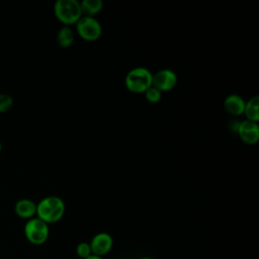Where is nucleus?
Returning <instances> with one entry per match:
<instances>
[{
    "label": "nucleus",
    "mask_w": 259,
    "mask_h": 259,
    "mask_svg": "<svg viewBox=\"0 0 259 259\" xmlns=\"http://www.w3.org/2000/svg\"><path fill=\"white\" fill-rule=\"evenodd\" d=\"M240 122H241V121H239L238 119H232V120H230V122H229V124H228L229 130H230L231 132L237 134V133H238V130H239Z\"/></svg>",
    "instance_id": "17"
},
{
    "label": "nucleus",
    "mask_w": 259,
    "mask_h": 259,
    "mask_svg": "<svg viewBox=\"0 0 259 259\" xmlns=\"http://www.w3.org/2000/svg\"><path fill=\"white\" fill-rule=\"evenodd\" d=\"M178 78L174 71L170 69H162L153 75L152 86L161 92L172 90L177 84Z\"/></svg>",
    "instance_id": "6"
},
{
    "label": "nucleus",
    "mask_w": 259,
    "mask_h": 259,
    "mask_svg": "<svg viewBox=\"0 0 259 259\" xmlns=\"http://www.w3.org/2000/svg\"><path fill=\"white\" fill-rule=\"evenodd\" d=\"M92 255L103 257L106 255L113 246V239L112 237L105 232H101L96 234L89 243Z\"/></svg>",
    "instance_id": "7"
},
{
    "label": "nucleus",
    "mask_w": 259,
    "mask_h": 259,
    "mask_svg": "<svg viewBox=\"0 0 259 259\" xmlns=\"http://www.w3.org/2000/svg\"><path fill=\"white\" fill-rule=\"evenodd\" d=\"M76 31L83 39L94 41L100 37L102 27L95 17L84 15L76 22Z\"/></svg>",
    "instance_id": "5"
},
{
    "label": "nucleus",
    "mask_w": 259,
    "mask_h": 259,
    "mask_svg": "<svg viewBox=\"0 0 259 259\" xmlns=\"http://www.w3.org/2000/svg\"><path fill=\"white\" fill-rule=\"evenodd\" d=\"M24 234L31 244L41 245L49 238V226L38 218H31L24 226Z\"/></svg>",
    "instance_id": "4"
},
{
    "label": "nucleus",
    "mask_w": 259,
    "mask_h": 259,
    "mask_svg": "<svg viewBox=\"0 0 259 259\" xmlns=\"http://www.w3.org/2000/svg\"><path fill=\"white\" fill-rule=\"evenodd\" d=\"M145 97L146 99L151 102V103H157L160 101L161 97H162V92L159 91L157 88H155L154 86H151L149 89H147L145 91Z\"/></svg>",
    "instance_id": "14"
},
{
    "label": "nucleus",
    "mask_w": 259,
    "mask_h": 259,
    "mask_svg": "<svg viewBox=\"0 0 259 259\" xmlns=\"http://www.w3.org/2000/svg\"><path fill=\"white\" fill-rule=\"evenodd\" d=\"M76 254L79 258L81 259H86L88 258L90 255H92V252H91V248H90V245L89 243L87 242H81L77 245L76 247Z\"/></svg>",
    "instance_id": "15"
},
{
    "label": "nucleus",
    "mask_w": 259,
    "mask_h": 259,
    "mask_svg": "<svg viewBox=\"0 0 259 259\" xmlns=\"http://www.w3.org/2000/svg\"><path fill=\"white\" fill-rule=\"evenodd\" d=\"M14 209L18 217L23 219H31L36 213V204L31 199L22 198L15 203Z\"/></svg>",
    "instance_id": "10"
},
{
    "label": "nucleus",
    "mask_w": 259,
    "mask_h": 259,
    "mask_svg": "<svg viewBox=\"0 0 259 259\" xmlns=\"http://www.w3.org/2000/svg\"><path fill=\"white\" fill-rule=\"evenodd\" d=\"M246 101L238 94H230L224 100V108L232 115H240L244 112Z\"/></svg>",
    "instance_id": "9"
},
{
    "label": "nucleus",
    "mask_w": 259,
    "mask_h": 259,
    "mask_svg": "<svg viewBox=\"0 0 259 259\" xmlns=\"http://www.w3.org/2000/svg\"><path fill=\"white\" fill-rule=\"evenodd\" d=\"M237 134L246 144H256L259 140V125L257 122L245 119L240 122Z\"/></svg>",
    "instance_id": "8"
},
{
    "label": "nucleus",
    "mask_w": 259,
    "mask_h": 259,
    "mask_svg": "<svg viewBox=\"0 0 259 259\" xmlns=\"http://www.w3.org/2000/svg\"><path fill=\"white\" fill-rule=\"evenodd\" d=\"M13 104L12 97L7 93H0V112L7 111Z\"/></svg>",
    "instance_id": "16"
},
{
    "label": "nucleus",
    "mask_w": 259,
    "mask_h": 259,
    "mask_svg": "<svg viewBox=\"0 0 259 259\" xmlns=\"http://www.w3.org/2000/svg\"><path fill=\"white\" fill-rule=\"evenodd\" d=\"M1 147H2V146H1V142H0V151H1Z\"/></svg>",
    "instance_id": "20"
},
{
    "label": "nucleus",
    "mask_w": 259,
    "mask_h": 259,
    "mask_svg": "<svg viewBox=\"0 0 259 259\" xmlns=\"http://www.w3.org/2000/svg\"><path fill=\"white\" fill-rule=\"evenodd\" d=\"M86 259H103L102 257H98V256H95V255H90L88 258Z\"/></svg>",
    "instance_id": "18"
},
{
    "label": "nucleus",
    "mask_w": 259,
    "mask_h": 259,
    "mask_svg": "<svg viewBox=\"0 0 259 259\" xmlns=\"http://www.w3.org/2000/svg\"><path fill=\"white\" fill-rule=\"evenodd\" d=\"M140 259H153V258H151V257H142Z\"/></svg>",
    "instance_id": "19"
},
{
    "label": "nucleus",
    "mask_w": 259,
    "mask_h": 259,
    "mask_svg": "<svg viewBox=\"0 0 259 259\" xmlns=\"http://www.w3.org/2000/svg\"><path fill=\"white\" fill-rule=\"evenodd\" d=\"M82 14L85 16H93L100 12L103 6L101 0H83L80 2Z\"/></svg>",
    "instance_id": "12"
},
{
    "label": "nucleus",
    "mask_w": 259,
    "mask_h": 259,
    "mask_svg": "<svg viewBox=\"0 0 259 259\" xmlns=\"http://www.w3.org/2000/svg\"><path fill=\"white\" fill-rule=\"evenodd\" d=\"M65 202L61 197L56 195L47 196L36 204L37 218L47 224L60 221L65 214Z\"/></svg>",
    "instance_id": "1"
},
{
    "label": "nucleus",
    "mask_w": 259,
    "mask_h": 259,
    "mask_svg": "<svg viewBox=\"0 0 259 259\" xmlns=\"http://www.w3.org/2000/svg\"><path fill=\"white\" fill-rule=\"evenodd\" d=\"M74 32L70 26L64 25L57 33V42L62 48H69L74 42Z\"/></svg>",
    "instance_id": "13"
},
{
    "label": "nucleus",
    "mask_w": 259,
    "mask_h": 259,
    "mask_svg": "<svg viewBox=\"0 0 259 259\" xmlns=\"http://www.w3.org/2000/svg\"><path fill=\"white\" fill-rule=\"evenodd\" d=\"M56 17L65 25L76 24L82 16L80 2L77 0H58L54 5Z\"/></svg>",
    "instance_id": "3"
},
{
    "label": "nucleus",
    "mask_w": 259,
    "mask_h": 259,
    "mask_svg": "<svg viewBox=\"0 0 259 259\" xmlns=\"http://www.w3.org/2000/svg\"><path fill=\"white\" fill-rule=\"evenodd\" d=\"M258 108H259V96L256 95L250 98L248 101H246L243 113H245L248 120L258 122L259 120Z\"/></svg>",
    "instance_id": "11"
},
{
    "label": "nucleus",
    "mask_w": 259,
    "mask_h": 259,
    "mask_svg": "<svg viewBox=\"0 0 259 259\" xmlns=\"http://www.w3.org/2000/svg\"><path fill=\"white\" fill-rule=\"evenodd\" d=\"M153 74L145 67H136L130 70L124 78L127 90L134 93H145L152 86Z\"/></svg>",
    "instance_id": "2"
}]
</instances>
